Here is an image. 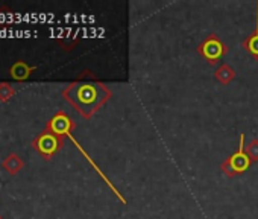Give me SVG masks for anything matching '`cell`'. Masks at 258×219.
Here are the masks:
<instances>
[{"mask_svg": "<svg viewBox=\"0 0 258 219\" xmlns=\"http://www.w3.org/2000/svg\"><path fill=\"white\" fill-rule=\"evenodd\" d=\"M246 152L249 155V158L252 160V163L258 161V139H252L247 146H246Z\"/></svg>", "mask_w": 258, "mask_h": 219, "instance_id": "8fae6325", "label": "cell"}, {"mask_svg": "<svg viewBox=\"0 0 258 219\" xmlns=\"http://www.w3.org/2000/svg\"><path fill=\"white\" fill-rule=\"evenodd\" d=\"M66 143V139L58 137L55 134H52L50 131L44 130L43 133H40L34 140H32V148L44 158V160H50L55 154H58L62 146Z\"/></svg>", "mask_w": 258, "mask_h": 219, "instance_id": "277c9868", "label": "cell"}, {"mask_svg": "<svg viewBox=\"0 0 258 219\" xmlns=\"http://www.w3.org/2000/svg\"><path fill=\"white\" fill-rule=\"evenodd\" d=\"M2 168L11 175H17L25 168V161L20 155H17L16 152H11L7 158H4Z\"/></svg>", "mask_w": 258, "mask_h": 219, "instance_id": "ba28073f", "label": "cell"}, {"mask_svg": "<svg viewBox=\"0 0 258 219\" xmlns=\"http://www.w3.org/2000/svg\"><path fill=\"white\" fill-rule=\"evenodd\" d=\"M241 47L253 58L258 61V2H256V25L255 29L250 35H247L243 41H241Z\"/></svg>", "mask_w": 258, "mask_h": 219, "instance_id": "52a82bcc", "label": "cell"}, {"mask_svg": "<svg viewBox=\"0 0 258 219\" xmlns=\"http://www.w3.org/2000/svg\"><path fill=\"white\" fill-rule=\"evenodd\" d=\"M214 78L217 82H220L222 85H228L229 82H232V79L235 78V70L226 64V63H222L216 67L214 70Z\"/></svg>", "mask_w": 258, "mask_h": 219, "instance_id": "9c48e42d", "label": "cell"}, {"mask_svg": "<svg viewBox=\"0 0 258 219\" xmlns=\"http://www.w3.org/2000/svg\"><path fill=\"white\" fill-rule=\"evenodd\" d=\"M16 94V90L8 82H0V102H8Z\"/></svg>", "mask_w": 258, "mask_h": 219, "instance_id": "30bf717a", "label": "cell"}, {"mask_svg": "<svg viewBox=\"0 0 258 219\" xmlns=\"http://www.w3.org/2000/svg\"><path fill=\"white\" fill-rule=\"evenodd\" d=\"M35 70H37V66H29L26 61L19 60L10 67V75H11L13 79L19 81V82H23V81L29 79L32 72H35Z\"/></svg>", "mask_w": 258, "mask_h": 219, "instance_id": "8992f818", "label": "cell"}, {"mask_svg": "<svg viewBox=\"0 0 258 219\" xmlns=\"http://www.w3.org/2000/svg\"><path fill=\"white\" fill-rule=\"evenodd\" d=\"M196 52L208 63V66H217L220 60L229 52V47L217 34H208L201 41Z\"/></svg>", "mask_w": 258, "mask_h": 219, "instance_id": "3957f363", "label": "cell"}, {"mask_svg": "<svg viewBox=\"0 0 258 219\" xmlns=\"http://www.w3.org/2000/svg\"><path fill=\"white\" fill-rule=\"evenodd\" d=\"M0 219H4V217H2V214H0Z\"/></svg>", "mask_w": 258, "mask_h": 219, "instance_id": "7c38bea8", "label": "cell"}, {"mask_svg": "<svg viewBox=\"0 0 258 219\" xmlns=\"http://www.w3.org/2000/svg\"><path fill=\"white\" fill-rule=\"evenodd\" d=\"M250 165H252V160L249 158L246 148H244V134H240L238 149L220 163V171L228 178H234L249 171Z\"/></svg>", "mask_w": 258, "mask_h": 219, "instance_id": "7a4b0ae2", "label": "cell"}, {"mask_svg": "<svg viewBox=\"0 0 258 219\" xmlns=\"http://www.w3.org/2000/svg\"><path fill=\"white\" fill-rule=\"evenodd\" d=\"M62 97L84 119H91L112 97V91L100 82L90 70H84L62 90Z\"/></svg>", "mask_w": 258, "mask_h": 219, "instance_id": "6da1fadb", "label": "cell"}, {"mask_svg": "<svg viewBox=\"0 0 258 219\" xmlns=\"http://www.w3.org/2000/svg\"><path fill=\"white\" fill-rule=\"evenodd\" d=\"M75 128H76V124L73 122V119L66 112H58L49 119L44 130L50 131L52 134H55L58 137L66 139V137L72 136Z\"/></svg>", "mask_w": 258, "mask_h": 219, "instance_id": "5b68a950", "label": "cell"}]
</instances>
